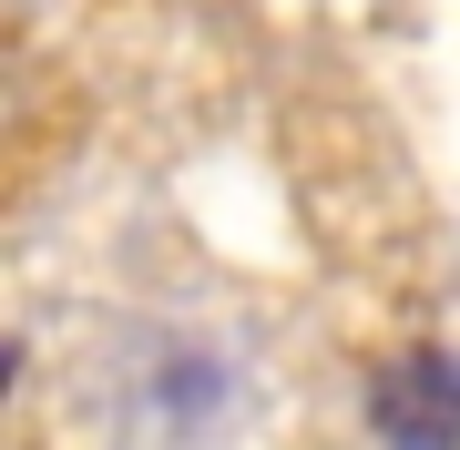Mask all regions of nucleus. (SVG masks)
<instances>
[{
    "label": "nucleus",
    "instance_id": "obj_1",
    "mask_svg": "<svg viewBox=\"0 0 460 450\" xmlns=\"http://www.w3.org/2000/svg\"><path fill=\"white\" fill-rule=\"evenodd\" d=\"M368 430L378 450H460V349H399L368 379Z\"/></svg>",
    "mask_w": 460,
    "mask_h": 450
}]
</instances>
